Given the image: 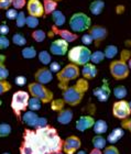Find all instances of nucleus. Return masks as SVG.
Listing matches in <instances>:
<instances>
[{
    "label": "nucleus",
    "instance_id": "nucleus-1",
    "mask_svg": "<svg viewBox=\"0 0 131 154\" xmlns=\"http://www.w3.org/2000/svg\"><path fill=\"white\" fill-rule=\"evenodd\" d=\"M22 143L31 146L33 154H52L63 151L64 141L56 129L48 125L36 130L27 129L23 133Z\"/></svg>",
    "mask_w": 131,
    "mask_h": 154
},
{
    "label": "nucleus",
    "instance_id": "nucleus-2",
    "mask_svg": "<svg viewBox=\"0 0 131 154\" xmlns=\"http://www.w3.org/2000/svg\"><path fill=\"white\" fill-rule=\"evenodd\" d=\"M88 89H89L88 80L85 78H78L75 85L66 87L62 91V99L64 100L65 103L72 107L78 106Z\"/></svg>",
    "mask_w": 131,
    "mask_h": 154
},
{
    "label": "nucleus",
    "instance_id": "nucleus-3",
    "mask_svg": "<svg viewBox=\"0 0 131 154\" xmlns=\"http://www.w3.org/2000/svg\"><path fill=\"white\" fill-rule=\"evenodd\" d=\"M131 57V52L128 50H122L120 52L119 60H112L109 65V72L112 78L116 80L127 79L130 74V69L128 66V60Z\"/></svg>",
    "mask_w": 131,
    "mask_h": 154
},
{
    "label": "nucleus",
    "instance_id": "nucleus-4",
    "mask_svg": "<svg viewBox=\"0 0 131 154\" xmlns=\"http://www.w3.org/2000/svg\"><path fill=\"white\" fill-rule=\"evenodd\" d=\"M90 56H92V51L88 48V46L85 45H76L67 52L68 61L77 66H84L85 64L89 63Z\"/></svg>",
    "mask_w": 131,
    "mask_h": 154
},
{
    "label": "nucleus",
    "instance_id": "nucleus-5",
    "mask_svg": "<svg viewBox=\"0 0 131 154\" xmlns=\"http://www.w3.org/2000/svg\"><path fill=\"white\" fill-rule=\"evenodd\" d=\"M80 75V69L77 65L72 64V63L65 65L64 67L56 74V78H58V83H60V88L64 90L66 87H68L67 84L72 82V80L78 79Z\"/></svg>",
    "mask_w": 131,
    "mask_h": 154
},
{
    "label": "nucleus",
    "instance_id": "nucleus-6",
    "mask_svg": "<svg viewBox=\"0 0 131 154\" xmlns=\"http://www.w3.org/2000/svg\"><path fill=\"white\" fill-rule=\"evenodd\" d=\"M68 26L70 28V31L75 33H80L88 31L92 26V19L89 16H87L84 12H75L70 18Z\"/></svg>",
    "mask_w": 131,
    "mask_h": 154
},
{
    "label": "nucleus",
    "instance_id": "nucleus-7",
    "mask_svg": "<svg viewBox=\"0 0 131 154\" xmlns=\"http://www.w3.org/2000/svg\"><path fill=\"white\" fill-rule=\"evenodd\" d=\"M30 94L24 90H18L12 95L10 106L18 118H21V111H26L29 107Z\"/></svg>",
    "mask_w": 131,
    "mask_h": 154
},
{
    "label": "nucleus",
    "instance_id": "nucleus-8",
    "mask_svg": "<svg viewBox=\"0 0 131 154\" xmlns=\"http://www.w3.org/2000/svg\"><path fill=\"white\" fill-rule=\"evenodd\" d=\"M29 94L32 97H35L42 101V103H50L53 101V93L46 88L45 85H42L40 83H30L28 85Z\"/></svg>",
    "mask_w": 131,
    "mask_h": 154
},
{
    "label": "nucleus",
    "instance_id": "nucleus-9",
    "mask_svg": "<svg viewBox=\"0 0 131 154\" xmlns=\"http://www.w3.org/2000/svg\"><path fill=\"white\" fill-rule=\"evenodd\" d=\"M112 116L119 120H126V119L130 118L131 116V107L129 101L122 99L117 100L112 105Z\"/></svg>",
    "mask_w": 131,
    "mask_h": 154
},
{
    "label": "nucleus",
    "instance_id": "nucleus-10",
    "mask_svg": "<svg viewBox=\"0 0 131 154\" xmlns=\"http://www.w3.org/2000/svg\"><path fill=\"white\" fill-rule=\"evenodd\" d=\"M88 33L93 36L94 44L96 46H99L108 36V30L106 29L105 26H98V24H94V26H90V29L88 30Z\"/></svg>",
    "mask_w": 131,
    "mask_h": 154
},
{
    "label": "nucleus",
    "instance_id": "nucleus-11",
    "mask_svg": "<svg viewBox=\"0 0 131 154\" xmlns=\"http://www.w3.org/2000/svg\"><path fill=\"white\" fill-rule=\"evenodd\" d=\"M82 146V141L77 135H70L64 140L63 152L65 154H74L80 151Z\"/></svg>",
    "mask_w": 131,
    "mask_h": 154
},
{
    "label": "nucleus",
    "instance_id": "nucleus-12",
    "mask_svg": "<svg viewBox=\"0 0 131 154\" xmlns=\"http://www.w3.org/2000/svg\"><path fill=\"white\" fill-rule=\"evenodd\" d=\"M68 52V42L63 38H58L51 42L50 44V53L56 56H63Z\"/></svg>",
    "mask_w": 131,
    "mask_h": 154
},
{
    "label": "nucleus",
    "instance_id": "nucleus-13",
    "mask_svg": "<svg viewBox=\"0 0 131 154\" xmlns=\"http://www.w3.org/2000/svg\"><path fill=\"white\" fill-rule=\"evenodd\" d=\"M27 10H28L29 16L36 17L39 19L45 14L43 2H41L40 0H28V2H27Z\"/></svg>",
    "mask_w": 131,
    "mask_h": 154
},
{
    "label": "nucleus",
    "instance_id": "nucleus-14",
    "mask_svg": "<svg viewBox=\"0 0 131 154\" xmlns=\"http://www.w3.org/2000/svg\"><path fill=\"white\" fill-rule=\"evenodd\" d=\"M34 78L36 83H40L42 85H46V84L51 83L52 80H53V73L48 67L39 68L38 71L35 72Z\"/></svg>",
    "mask_w": 131,
    "mask_h": 154
},
{
    "label": "nucleus",
    "instance_id": "nucleus-15",
    "mask_svg": "<svg viewBox=\"0 0 131 154\" xmlns=\"http://www.w3.org/2000/svg\"><path fill=\"white\" fill-rule=\"evenodd\" d=\"M95 121L96 120L92 116H82L75 123V128H76L77 131L85 132L88 129L93 128L94 125H95Z\"/></svg>",
    "mask_w": 131,
    "mask_h": 154
},
{
    "label": "nucleus",
    "instance_id": "nucleus-16",
    "mask_svg": "<svg viewBox=\"0 0 131 154\" xmlns=\"http://www.w3.org/2000/svg\"><path fill=\"white\" fill-rule=\"evenodd\" d=\"M52 32L53 34H56V35H60L61 38L65 40L66 42L70 43V42H75L78 38V34L73 31H70V30H63V29H60L58 26H52Z\"/></svg>",
    "mask_w": 131,
    "mask_h": 154
},
{
    "label": "nucleus",
    "instance_id": "nucleus-17",
    "mask_svg": "<svg viewBox=\"0 0 131 154\" xmlns=\"http://www.w3.org/2000/svg\"><path fill=\"white\" fill-rule=\"evenodd\" d=\"M93 94H94V96L96 97L100 103H105V101H107V100L109 99L110 94H111V90L109 88L108 84L105 82L104 85L95 88V89L93 90Z\"/></svg>",
    "mask_w": 131,
    "mask_h": 154
},
{
    "label": "nucleus",
    "instance_id": "nucleus-18",
    "mask_svg": "<svg viewBox=\"0 0 131 154\" xmlns=\"http://www.w3.org/2000/svg\"><path fill=\"white\" fill-rule=\"evenodd\" d=\"M80 74H82L83 78H85L87 80H90L96 78L97 74H98V69H97L96 65L89 62V63H87V64H85L83 66L82 71H80Z\"/></svg>",
    "mask_w": 131,
    "mask_h": 154
},
{
    "label": "nucleus",
    "instance_id": "nucleus-19",
    "mask_svg": "<svg viewBox=\"0 0 131 154\" xmlns=\"http://www.w3.org/2000/svg\"><path fill=\"white\" fill-rule=\"evenodd\" d=\"M22 122L24 123L26 125H28L29 128H33L35 129L36 127V123H38V120H39V116L36 115V112L34 111H26V112L22 115Z\"/></svg>",
    "mask_w": 131,
    "mask_h": 154
},
{
    "label": "nucleus",
    "instance_id": "nucleus-20",
    "mask_svg": "<svg viewBox=\"0 0 131 154\" xmlns=\"http://www.w3.org/2000/svg\"><path fill=\"white\" fill-rule=\"evenodd\" d=\"M73 117H74V113L73 111L70 109H63L61 111H58V117H56V120L60 125H70L72 120H73Z\"/></svg>",
    "mask_w": 131,
    "mask_h": 154
},
{
    "label": "nucleus",
    "instance_id": "nucleus-21",
    "mask_svg": "<svg viewBox=\"0 0 131 154\" xmlns=\"http://www.w3.org/2000/svg\"><path fill=\"white\" fill-rule=\"evenodd\" d=\"M123 135H125V129L122 128L112 129V131L107 137V142H109L110 144H115V143H117L118 141L121 140V138Z\"/></svg>",
    "mask_w": 131,
    "mask_h": 154
},
{
    "label": "nucleus",
    "instance_id": "nucleus-22",
    "mask_svg": "<svg viewBox=\"0 0 131 154\" xmlns=\"http://www.w3.org/2000/svg\"><path fill=\"white\" fill-rule=\"evenodd\" d=\"M106 3L104 0H94L89 5V11L94 16H99L105 9Z\"/></svg>",
    "mask_w": 131,
    "mask_h": 154
},
{
    "label": "nucleus",
    "instance_id": "nucleus-23",
    "mask_svg": "<svg viewBox=\"0 0 131 154\" xmlns=\"http://www.w3.org/2000/svg\"><path fill=\"white\" fill-rule=\"evenodd\" d=\"M52 20L54 22V26L60 28V26H64L66 22V17L61 10H55L54 12L52 13Z\"/></svg>",
    "mask_w": 131,
    "mask_h": 154
},
{
    "label": "nucleus",
    "instance_id": "nucleus-24",
    "mask_svg": "<svg viewBox=\"0 0 131 154\" xmlns=\"http://www.w3.org/2000/svg\"><path fill=\"white\" fill-rule=\"evenodd\" d=\"M93 130H94V132H95V134L102 135L104 133L107 132V130H108V123H107L105 120H102V119L96 120V121H95V125H94V127H93Z\"/></svg>",
    "mask_w": 131,
    "mask_h": 154
},
{
    "label": "nucleus",
    "instance_id": "nucleus-25",
    "mask_svg": "<svg viewBox=\"0 0 131 154\" xmlns=\"http://www.w3.org/2000/svg\"><path fill=\"white\" fill-rule=\"evenodd\" d=\"M112 94H114V97H115L117 100H122L128 96V89H127L126 86L120 85V86H117L114 88Z\"/></svg>",
    "mask_w": 131,
    "mask_h": 154
},
{
    "label": "nucleus",
    "instance_id": "nucleus-26",
    "mask_svg": "<svg viewBox=\"0 0 131 154\" xmlns=\"http://www.w3.org/2000/svg\"><path fill=\"white\" fill-rule=\"evenodd\" d=\"M92 143L95 149H99V150H104L107 146V139L104 138L102 135L96 134L92 139Z\"/></svg>",
    "mask_w": 131,
    "mask_h": 154
},
{
    "label": "nucleus",
    "instance_id": "nucleus-27",
    "mask_svg": "<svg viewBox=\"0 0 131 154\" xmlns=\"http://www.w3.org/2000/svg\"><path fill=\"white\" fill-rule=\"evenodd\" d=\"M104 53H105L106 58H108V60H114V58L117 56V54L119 53V48H118V46L115 44H109L106 46Z\"/></svg>",
    "mask_w": 131,
    "mask_h": 154
},
{
    "label": "nucleus",
    "instance_id": "nucleus-28",
    "mask_svg": "<svg viewBox=\"0 0 131 154\" xmlns=\"http://www.w3.org/2000/svg\"><path fill=\"white\" fill-rule=\"evenodd\" d=\"M21 55L24 60H33L38 55V53H36V50H35L34 46H26V48H22Z\"/></svg>",
    "mask_w": 131,
    "mask_h": 154
},
{
    "label": "nucleus",
    "instance_id": "nucleus-29",
    "mask_svg": "<svg viewBox=\"0 0 131 154\" xmlns=\"http://www.w3.org/2000/svg\"><path fill=\"white\" fill-rule=\"evenodd\" d=\"M43 7L45 14H52L55 10H58V2L54 0H43Z\"/></svg>",
    "mask_w": 131,
    "mask_h": 154
},
{
    "label": "nucleus",
    "instance_id": "nucleus-30",
    "mask_svg": "<svg viewBox=\"0 0 131 154\" xmlns=\"http://www.w3.org/2000/svg\"><path fill=\"white\" fill-rule=\"evenodd\" d=\"M105 53L102 51H99V50H97V51L93 52L92 53V56H90V63H93V64H100L101 62L105 61Z\"/></svg>",
    "mask_w": 131,
    "mask_h": 154
},
{
    "label": "nucleus",
    "instance_id": "nucleus-31",
    "mask_svg": "<svg viewBox=\"0 0 131 154\" xmlns=\"http://www.w3.org/2000/svg\"><path fill=\"white\" fill-rule=\"evenodd\" d=\"M5 60H6V56L0 55V80H7V78L9 77V69L3 64Z\"/></svg>",
    "mask_w": 131,
    "mask_h": 154
},
{
    "label": "nucleus",
    "instance_id": "nucleus-32",
    "mask_svg": "<svg viewBox=\"0 0 131 154\" xmlns=\"http://www.w3.org/2000/svg\"><path fill=\"white\" fill-rule=\"evenodd\" d=\"M39 61L40 63L43 65H50L52 63V56H51V53L48 51H41L39 53Z\"/></svg>",
    "mask_w": 131,
    "mask_h": 154
},
{
    "label": "nucleus",
    "instance_id": "nucleus-33",
    "mask_svg": "<svg viewBox=\"0 0 131 154\" xmlns=\"http://www.w3.org/2000/svg\"><path fill=\"white\" fill-rule=\"evenodd\" d=\"M42 107V101L38 98H35V97H31L29 100V108L31 111H39V110L41 109Z\"/></svg>",
    "mask_w": 131,
    "mask_h": 154
},
{
    "label": "nucleus",
    "instance_id": "nucleus-34",
    "mask_svg": "<svg viewBox=\"0 0 131 154\" xmlns=\"http://www.w3.org/2000/svg\"><path fill=\"white\" fill-rule=\"evenodd\" d=\"M12 43L17 46H24L27 44V38L21 33H16L12 36Z\"/></svg>",
    "mask_w": 131,
    "mask_h": 154
},
{
    "label": "nucleus",
    "instance_id": "nucleus-35",
    "mask_svg": "<svg viewBox=\"0 0 131 154\" xmlns=\"http://www.w3.org/2000/svg\"><path fill=\"white\" fill-rule=\"evenodd\" d=\"M31 36H32V38L35 42H38V43H42V42L46 38V33L41 29L34 30V31L32 32V34H31Z\"/></svg>",
    "mask_w": 131,
    "mask_h": 154
},
{
    "label": "nucleus",
    "instance_id": "nucleus-36",
    "mask_svg": "<svg viewBox=\"0 0 131 154\" xmlns=\"http://www.w3.org/2000/svg\"><path fill=\"white\" fill-rule=\"evenodd\" d=\"M11 133V125L9 123H0V138H6Z\"/></svg>",
    "mask_w": 131,
    "mask_h": 154
},
{
    "label": "nucleus",
    "instance_id": "nucleus-37",
    "mask_svg": "<svg viewBox=\"0 0 131 154\" xmlns=\"http://www.w3.org/2000/svg\"><path fill=\"white\" fill-rule=\"evenodd\" d=\"M16 26H18V28H23L24 26H27V16L23 11H20L18 17H17Z\"/></svg>",
    "mask_w": 131,
    "mask_h": 154
},
{
    "label": "nucleus",
    "instance_id": "nucleus-38",
    "mask_svg": "<svg viewBox=\"0 0 131 154\" xmlns=\"http://www.w3.org/2000/svg\"><path fill=\"white\" fill-rule=\"evenodd\" d=\"M39 18L33 16L27 17V26H29L30 29H35L39 26Z\"/></svg>",
    "mask_w": 131,
    "mask_h": 154
},
{
    "label": "nucleus",
    "instance_id": "nucleus-39",
    "mask_svg": "<svg viewBox=\"0 0 131 154\" xmlns=\"http://www.w3.org/2000/svg\"><path fill=\"white\" fill-rule=\"evenodd\" d=\"M52 109L56 110V111H61V110L64 109V105L65 101L63 99H56L52 101Z\"/></svg>",
    "mask_w": 131,
    "mask_h": 154
},
{
    "label": "nucleus",
    "instance_id": "nucleus-40",
    "mask_svg": "<svg viewBox=\"0 0 131 154\" xmlns=\"http://www.w3.org/2000/svg\"><path fill=\"white\" fill-rule=\"evenodd\" d=\"M11 89V84L7 80H0V96L8 93Z\"/></svg>",
    "mask_w": 131,
    "mask_h": 154
},
{
    "label": "nucleus",
    "instance_id": "nucleus-41",
    "mask_svg": "<svg viewBox=\"0 0 131 154\" xmlns=\"http://www.w3.org/2000/svg\"><path fill=\"white\" fill-rule=\"evenodd\" d=\"M18 14H19V12L17 11V9H14V8H10V9L7 10L6 18L8 20H16Z\"/></svg>",
    "mask_w": 131,
    "mask_h": 154
},
{
    "label": "nucleus",
    "instance_id": "nucleus-42",
    "mask_svg": "<svg viewBox=\"0 0 131 154\" xmlns=\"http://www.w3.org/2000/svg\"><path fill=\"white\" fill-rule=\"evenodd\" d=\"M80 38H82V43H83V45H85V46H88V45L93 44L94 43V38L89 33H85V34H83V36H82Z\"/></svg>",
    "mask_w": 131,
    "mask_h": 154
},
{
    "label": "nucleus",
    "instance_id": "nucleus-43",
    "mask_svg": "<svg viewBox=\"0 0 131 154\" xmlns=\"http://www.w3.org/2000/svg\"><path fill=\"white\" fill-rule=\"evenodd\" d=\"M104 154H120V151L118 150L117 146H115L114 144H110L109 146H106L102 151Z\"/></svg>",
    "mask_w": 131,
    "mask_h": 154
},
{
    "label": "nucleus",
    "instance_id": "nucleus-44",
    "mask_svg": "<svg viewBox=\"0 0 131 154\" xmlns=\"http://www.w3.org/2000/svg\"><path fill=\"white\" fill-rule=\"evenodd\" d=\"M27 0H12V7L17 10H21L22 8L27 7Z\"/></svg>",
    "mask_w": 131,
    "mask_h": 154
},
{
    "label": "nucleus",
    "instance_id": "nucleus-45",
    "mask_svg": "<svg viewBox=\"0 0 131 154\" xmlns=\"http://www.w3.org/2000/svg\"><path fill=\"white\" fill-rule=\"evenodd\" d=\"M10 40L5 35H0V50H6L9 48Z\"/></svg>",
    "mask_w": 131,
    "mask_h": 154
},
{
    "label": "nucleus",
    "instance_id": "nucleus-46",
    "mask_svg": "<svg viewBox=\"0 0 131 154\" xmlns=\"http://www.w3.org/2000/svg\"><path fill=\"white\" fill-rule=\"evenodd\" d=\"M12 6V0H0V10H8Z\"/></svg>",
    "mask_w": 131,
    "mask_h": 154
},
{
    "label": "nucleus",
    "instance_id": "nucleus-47",
    "mask_svg": "<svg viewBox=\"0 0 131 154\" xmlns=\"http://www.w3.org/2000/svg\"><path fill=\"white\" fill-rule=\"evenodd\" d=\"M20 154H33V150L31 146L22 143L20 146Z\"/></svg>",
    "mask_w": 131,
    "mask_h": 154
},
{
    "label": "nucleus",
    "instance_id": "nucleus-48",
    "mask_svg": "<svg viewBox=\"0 0 131 154\" xmlns=\"http://www.w3.org/2000/svg\"><path fill=\"white\" fill-rule=\"evenodd\" d=\"M48 68H50V71H51L52 73H56V74H58V72L61 71L63 67H61L60 63H58V62H52L51 64H50V67Z\"/></svg>",
    "mask_w": 131,
    "mask_h": 154
},
{
    "label": "nucleus",
    "instance_id": "nucleus-49",
    "mask_svg": "<svg viewBox=\"0 0 131 154\" xmlns=\"http://www.w3.org/2000/svg\"><path fill=\"white\" fill-rule=\"evenodd\" d=\"M121 128L127 130L131 133V117L128 119H126V120H122L121 121Z\"/></svg>",
    "mask_w": 131,
    "mask_h": 154
},
{
    "label": "nucleus",
    "instance_id": "nucleus-50",
    "mask_svg": "<svg viewBox=\"0 0 131 154\" xmlns=\"http://www.w3.org/2000/svg\"><path fill=\"white\" fill-rule=\"evenodd\" d=\"M45 125H48V119L44 118V117H39L38 123H36V127H35L34 130L40 129V128H43V127H45Z\"/></svg>",
    "mask_w": 131,
    "mask_h": 154
},
{
    "label": "nucleus",
    "instance_id": "nucleus-51",
    "mask_svg": "<svg viewBox=\"0 0 131 154\" xmlns=\"http://www.w3.org/2000/svg\"><path fill=\"white\" fill-rule=\"evenodd\" d=\"M14 83L17 86H24L27 84V77L26 76H17L14 78Z\"/></svg>",
    "mask_w": 131,
    "mask_h": 154
},
{
    "label": "nucleus",
    "instance_id": "nucleus-52",
    "mask_svg": "<svg viewBox=\"0 0 131 154\" xmlns=\"http://www.w3.org/2000/svg\"><path fill=\"white\" fill-rule=\"evenodd\" d=\"M10 32V28L8 24L3 22L2 24H0V35H5L7 36V34Z\"/></svg>",
    "mask_w": 131,
    "mask_h": 154
},
{
    "label": "nucleus",
    "instance_id": "nucleus-53",
    "mask_svg": "<svg viewBox=\"0 0 131 154\" xmlns=\"http://www.w3.org/2000/svg\"><path fill=\"white\" fill-rule=\"evenodd\" d=\"M89 154H104V153H102V150H99V149L94 148L93 150L89 152Z\"/></svg>",
    "mask_w": 131,
    "mask_h": 154
},
{
    "label": "nucleus",
    "instance_id": "nucleus-54",
    "mask_svg": "<svg viewBox=\"0 0 131 154\" xmlns=\"http://www.w3.org/2000/svg\"><path fill=\"white\" fill-rule=\"evenodd\" d=\"M117 13H118V14H120V13L122 12V11H123V7H122V5H119V6H117Z\"/></svg>",
    "mask_w": 131,
    "mask_h": 154
},
{
    "label": "nucleus",
    "instance_id": "nucleus-55",
    "mask_svg": "<svg viewBox=\"0 0 131 154\" xmlns=\"http://www.w3.org/2000/svg\"><path fill=\"white\" fill-rule=\"evenodd\" d=\"M76 154H87V153H86V152H85V151H84V150H80V151L77 152Z\"/></svg>",
    "mask_w": 131,
    "mask_h": 154
},
{
    "label": "nucleus",
    "instance_id": "nucleus-56",
    "mask_svg": "<svg viewBox=\"0 0 131 154\" xmlns=\"http://www.w3.org/2000/svg\"><path fill=\"white\" fill-rule=\"evenodd\" d=\"M128 66H129V69L131 71V57L128 60Z\"/></svg>",
    "mask_w": 131,
    "mask_h": 154
},
{
    "label": "nucleus",
    "instance_id": "nucleus-57",
    "mask_svg": "<svg viewBox=\"0 0 131 154\" xmlns=\"http://www.w3.org/2000/svg\"><path fill=\"white\" fill-rule=\"evenodd\" d=\"M52 154H65L63 151H60V152H55V153H52Z\"/></svg>",
    "mask_w": 131,
    "mask_h": 154
},
{
    "label": "nucleus",
    "instance_id": "nucleus-58",
    "mask_svg": "<svg viewBox=\"0 0 131 154\" xmlns=\"http://www.w3.org/2000/svg\"><path fill=\"white\" fill-rule=\"evenodd\" d=\"M2 154H10L9 152H5V153H2Z\"/></svg>",
    "mask_w": 131,
    "mask_h": 154
},
{
    "label": "nucleus",
    "instance_id": "nucleus-59",
    "mask_svg": "<svg viewBox=\"0 0 131 154\" xmlns=\"http://www.w3.org/2000/svg\"><path fill=\"white\" fill-rule=\"evenodd\" d=\"M54 1H56V2H58V1H62V0H54Z\"/></svg>",
    "mask_w": 131,
    "mask_h": 154
},
{
    "label": "nucleus",
    "instance_id": "nucleus-60",
    "mask_svg": "<svg viewBox=\"0 0 131 154\" xmlns=\"http://www.w3.org/2000/svg\"><path fill=\"white\" fill-rule=\"evenodd\" d=\"M129 103H130V107H131V101H129Z\"/></svg>",
    "mask_w": 131,
    "mask_h": 154
},
{
    "label": "nucleus",
    "instance_id": "nucleus-61",
    "mask_svg": "<svg viewBox=\"0 0 131 154\" xmlns=\"http://www.w3.org/2000/svg\"></svg>",
    "mask_w": 131,
    "mask_h": 154
},
{
    "label": "nucleus",
    "instance_id": "nucleus-62",
    "mask_svg": "<svg viewBox=\"0 0 131 154\" xmlns=\"http://www.w3.org/2000/svg\"><path fill=\"white\" fill-rule=\"evenodd\" d=\"M130 52H131V51H130Z\"/></svg>",
    "mask_w": 131,
    "mask_h": 154
}]
</instances>
